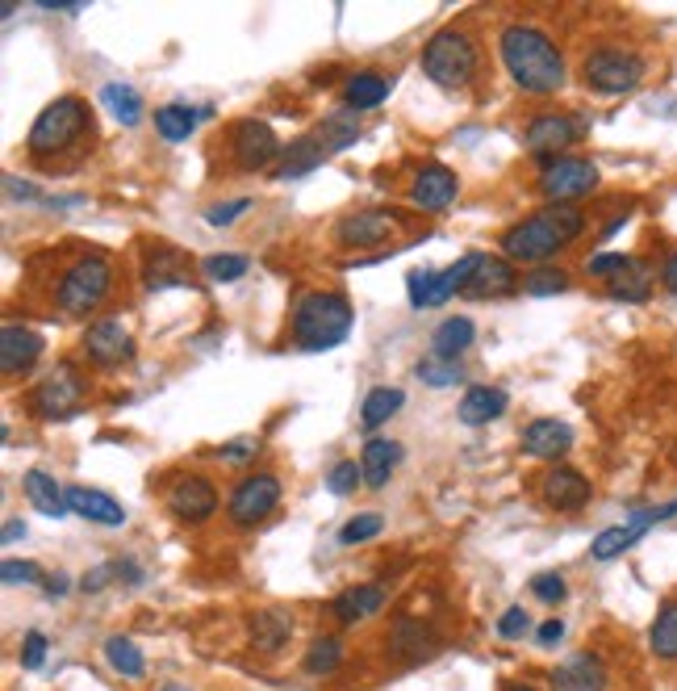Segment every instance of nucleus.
<instances>
[{"label": "nucleus", "mask_w": 677, "mask_h": 691, "mask_svg": "<svg viewBox=\"0 0 677 691\" xmlns=\"http://www.w3.org/2000/svg\"><path fill=\"white\" fill-rule=\"evenodd\" d=\"M498 51H502V63H507L510 80H514L523 93L548 96V93H556V89H564V55L544 30L514 21V25H507V30L498 34Z\"/></svg>", "instance_id": "f257e3e1"}, {"label": "nucleus", "mask_w": 677, "mask_h": 691, "mask_svg": "<svg viewBox=\"0 0 677 691\" xmlns=\"http://www.w3.org/2000/svg\"><path fill=\"white\" fill-rule=\"evenodd\" d=\"M582 230L585 214L577 206H544L502 235V256L519 260V265H540L569 248L573 239H582Z\"/></svg>", "instance_id": "f03ea898"}, {"label": "nucleus", "mask_w": 677, "mask_h": 691, "mask_svg": "<svg viewBox=\"0 0 677 691\" xmlns=\"http://www.w3.org/2000/svg\"><path fill=\"white\" fill-rule=\"evenodd\" d=\"M352 302L343 293H305L293 310V340L305 352L338 348L352 331Z\"/></svg>", "instance_id": "7ed1b4c3"}, {"label": "nucleus", "mask_w": 677, "mask_h": 691, "mask_svg": "<svg viewBox=\"0 0 677 691\" xmlns=\"http://www.w3.org/2000/svg\"><path fill=\"white\" fill-rule=\"evenodd\" d=\"M93 131V114L80 96H59L42 114L34 117L30 135H25V152L34 159H55V155L72 152L80 138Z\"/></svg>", "instance_id": "20e7f679"}, {"label": "nucleus", "mask_w": 677, "mask_h": 691, "mask_svg": "<svg viewBox=\"0 0 677 691\" xmlns=\"http://www.w3.org/2000/svg\"><path fill=\"white\" fill-rule=\"evenodd\" d=\"M423 72L427 80H435L439 89H448V93H460V89H469L477 72H481V51H477V42H472L469 30H439L427 47H423Z\"/></svg>", "instance_id": "39448f33"}, {"label": "nucleus", "mask_w": 677, "mask_h": 691, "mask_svg": "<svg viewBox=\"0 0 677 691\" xmlns=\"http://www.w3.org/2000/svg\"><path fill=\"white\" fill-rule=\"evenodd\" d=\"M110 286H113L110 260H105V256H84V260H75L72 269L63 272V281H59V310L84 319V314H93V310L110 298Z\"/></svg>", "instance_id": "423d86ee"}, {"label": "nucleus", "mask_w": 677, "mask_h": 691, "mask_svg": "<svg viewBox=\"0 0 677 691\" xmlns=\"http://www.w3.org/2000/svg\"><path fill=\"white\" fill-rule=\"evenodd\" d=\"M582 80L594 93L606 96L632 93L644 80V59L636 51H623V47H594L582 63Z\"/></svg>", "instance_id": "0eeeda50"}, {"label": "nucleus", "mask_w": 677, "mask_h": 691, "mask_svg": "<svg viewBox=\"0 0 677 691\" xmlns=\"http://www.w3.org/2000/svg\"><path fill=\"white\" fill-rule=\"evenodd\" d=\"M594 189H598V164L582 155H561L540 173V193L548 197V206H573Z\"/></svg>", "instance_id": "6e6552de"}, {"label": "nucleus", "mask_w": 677, "mask_h": 691, "mask_svg": "<svg viewBox=\"0 0 677 691\" xmlns=\"http://www.w3.org/2000/svg\"><path fill=\"white\" fill-rule=\"evenodd\" d=\"M277 503H281V478H272V474H247V478L230 491L226 512H230V519H235L239 528H256L260 519H268L277 512Z\"/></svg>", "instance_id": "1a4fd4ad"}, {"label": "nucleus", "mask_w": 677, "mask_h": 691, "mask_svg": "<svg viewBox=\"0 0 677 691\" xmlns=\"http://www.w3.org/2000/svg\"><path fill=\"white\" fill-rule=\"evenodd\" d=\"M577 138H582V131H577V122L569 114H540L523 126V147L535 159H548V164L561 159Z\"/></svg>", "instance_id": "9d476101"}, {"label": "nucleus", "mask_w": 677, "mask_h": 691, "mask_svg": "<svg viewBox=\"0 0 677 691\" xmlns=\"http://www.w3.org/2000/svg\"><path fill=\"white\" fill-rule=\"evenodd\" d=\"M80 399H84V382L75 378L72 365H59L30 394V406H34V415H42V420H63V415H72L75 406H80Z\"/></svg>", "instance_id": "9b49d317"}, {"label": "nucleus", "mask_w": 677, "mask_h": 691, "mask_svg": "<svg viewBox=\"0 0 677 691\" xmlns=\"http://www.w3.org/2000/svg\"><path fill=\"white\" fill-rule=\"evenodd\" d=\"M540 499L544 507L552 512H582L585 503L594 499V486L585 478L582 470H573V465H552L544 478H540Z\"/></svg>", "instance_id": "f8f14e48"}, {"label": "nucleus", "mask_w": 677, "mask_h": 691, "mask_svg": "<svg viewBox=\"0 0 677 691\" xmlns=\"http://www.w3.org/2000/svg\"><path fill=\"white\" fill-rule=\"evenodd\" d=\"M230 147H235L239 168H247V173H260L277 155H284L281 138H277V131H272L268 122H239V126L230 131Z\"/></svg>", "instance_id": "ddd939ff"}, {"label": "nucleus", "mask_w": 677, "mask_h": 691, "mask_svg": "<svg viewBox=\"0 0 677 691\" xmlns=\"http://www.w3.org/2000/svg\"><path fill=\"white\" fill-rule=\"evenodd\" d=\"M397 230V214L394 210H356L347 214L343 223L335 227L338 244L343 248H356V251H368V248H381V244H389V235Z\"/></svg>", "instance_id": "4468645a"}, {"label": "nucleus", "mask_w": 677, "mask_h": 691, "mask_svg": "<svg viewBox=\"0 0 677 691\" xmlns=\"http://www.w3.org/2000/svg\"><path fill=\"white\" fill-rule=\"evenodd\" d=\"M218 486L209 478H201V474H185V478L176 482L168 491V507L176 519H185V524H201V519H209L213 512H218Z\"/></svg>", "instance_id": "2eb2a0df"}, {"label": "nucleus", "mask_w": 677, "mask_h": 691, "mask_svg": "<svg viewBox=\"0 0 677 691\" xmlns=\"http://www.w3.org/2000/svg\"><path fill=\"white\" fill-rule=\"evenodd\" d=\"M143 286H147L150 293L192 286V265H188L176 248H168V244H147V256H143Z\"/></svg>", "instance_id": "dca6fc26"}, {"label": "nucleus", "mask_w": 677, "mask_h": 691, "mask_svg": "<svg viewBox=\"0 0 677 691\" xmlns=\"http://www.w3.org/2000/svg\"><path fill=\"white\" fill-rule=\"evenodd\" d=\"M456 193H460L456 173L444 168V164H427V168L410 181V206L423 214H444L451 202H456Z\"/></svg>", "instance_id": "f3484780"}, {"label": "nucleus", "mask_w": 677, "mask_h": 691, "mask_svg": "<svg viewBox=\"0 0 677 691\" xmlns=\"http://www.w3.org/2000/svg\"><path fill=\"white\" fill-rule=\"evenodd\" d=\"M84 352L93 357L96 365H122L134 352L131 331H126L122 319H101V323H93L84 331Z\"/></svg>", "instance_id": "a211bd4d"}, {"label": "nucleus", "mask_w": 677, "mask_h": 691, "mask_svg": "<svg viewBox=\"0 0 677 691\" xmlns=\"http://www.w3.org/2000/svg\"><path fill=\"white\" fill-rule=\"evenodd\" d=\"M38 357H42V336L21 323H4V331H0V369L13 378V373H25Z\"/></svg>", "instance_id": "6ab92c4d"}, {"label": "nucleus", "mask_w": 677, "mask_h": 691, "mask_svg": "<svg viewBox=\"0 0 677 691\" xmlns=\"http://www.w3.org/2000/svg\"><path fill=\"white\" fill-rule=\"evenodd\" d=\"M552 691H606V667L598 653H573L552 671Z\"/></svg>", "instance_id": "aec40b11"}, {"label": "nucleus", "mask_w": 677, "mask_h": 691, "mask_svg": "<svg viewBox=\"0 0 677 691\" xmlns=\"http://www.w3.org/2000/svg\"><path fill=\"white\" fill-rule=\"evenodd\" d=\"M573 448V427L561 420H535L523 427V453L540 461H556Z\"/></svg>", "instance_id": "412c9836"}, {"label": "nucleus", "mask_w": 677, "mask_h": 691, "mask_svg": "<svg viewBox=\"0 0 677 691\" xmlns=\"http://www.w3.org/2000/svg\"><path fill=\"white\" fill-rule=\"evenodd\" d=\"M385 599H389V591H385L381 582H360V587H347V591L331 604V612H335L338 625H360V620H368L373 612H381Z\"/></svg>", "instance_id": "4be33fe9"}, {"label": "nucleus", "mask_w": 677, "mask_h": 691, "mask_svg": "<svg viewBox=\"0 0 677 691\" xmlns=\"http://www.w3.org/2000/svg\"><path fill=\"white\" fill-rule=\"evenodd\" d=\"M247 629H251V646L260 653H281L293 637V616L284 608H260L247 620Z\"/></svg>", "instance_id": "5701e85b"}, {"label": "nucleus", "mask_w": 677, "mask_h": 691, "mask_svg": "<svg viewBox=\"0 0 677 691\" xmlns=\"http://www.w3.org/2000/svg\"><path fill=\"white\" fill-rule=\"evenodd\" d=\"M519 286H523V281L514 277V265H510L507 256H481L469 293L472 298H507V293H514Z\"/></svg>", "instance_id": "b1692460"}, {"label": "nucleus", "mask_w": 677, "mask_h": 691, "mask_svg": "<svg viewBox=\"0 0 677 691\" xmlns=\"http://www.w3.org/2000/svg\"><path fill=\"white\" fill-rule=\"evenodd\" d=\"M502 411H507V390H502V385H469L460 406H456L460 423H469V427H481V423L498 420Z\"/></svg>", "instance_id": "393cba45"}, {"label": "nucleus", "mask_w": 677, "mask_h": 691, "mask_svg": "<svg viewBox=\"0 0 677 691\" xmlns=\"http://www.w3.org/2000/svg\"><path fill=\"white\" fill-rule=\"evenodd\" d=\"M326 155H335L331 152V143L314 131V135H301L289 143V152L281 155V168H277V176H305V173H314Z\"/></svg>", "instance_id": "a878e982"}, {"label": "nucleus", "mask_w": 677, "mask_h": 691, "mask_svg": "<svg viewBox=\"0 0 677 691\" xmlns=\"http://www.w3.org/2000/svg\"><path fill=\"white\" fill-rule=\"evenodd\" d=\"M21 486H25V499L34 503L42 516L59 519V516H67V512H72V507H67V491H63V486H59L46 470H30V474L21 478Z\"/></svg>", "instance_id": "bb28decb"}, {"label": "nucleus", "mask_w": 677, "mask_h": 691, "mask_svg": "<svg viewBox=\"0 0 677 691\" xmlns=\"http://www.w3.org/2000/svg\"><path fill=\"white\" fill-rule=\"evenodd\" d=\"M397 461H402V444L397 441H368L360 453V470H364V486L381 491L385 482L394 478Z\"/></svg>", "instance_id": "cd10ccee"}, {"label": "nucleus", "mask_w": 677, "mask_h": 691, "mask_svg": "<svg viewBox=\"0 0 677 691\" xmlns=\"http://www.w3.org/2000/svg\"><path fill=\"white\" fill-rule=\"evenodd\" d=\"M67 507H72L75 516L93 519V524H122L126 519L122 503L110 499L105 491H93V486H72L67 491Z\"/></svg>", "instance_id": "c85d7f7f"}, {"label": "nucleus", "mask_w": 677, "mask_h": 691, "mask_svg": "<svg viewBox=\"0 0 677 691\" xmlns=\"http://www.w3.org/2000/svg\"><path fill=\"white\" fill-rule=\"evenodd\" d=\"M648 524H653V519L639 512V516H632L627 524L606 528V533H598V537H594V545H590V557H594V561H611V557L627 554V549H632V545L644 537V528H648Z\"/></svg>", "instance_id": "c756f323"}, {"label": "nucleus", "mask_w": 677, "mask_h": 691, "mask_svg": "<svg viewBox=\"0 0 677 691\" xmlns=\"http://www.w3.org/2000/svg\"><path fill=\"white\" fill-rule=\"evenodd\" d=\"M402 403H406V394H402L397 385H373V390L364 394V403H360V423L373 432V427L394 420L397 411H402Z\"/></svg>", "instance_id": "7c9ffc66"}, {"label": "nucleus", "mask_w": 677, "mask_h": 691, "mask_svg": "<svg viewBox=\"0 0 677 691\" xmlns=\"http://www.w3.org/2000/svg\"><path fill=\"white\" fill-rule=\"evenodd\" d=\"M472 340H477L472 319H448V323H439V331L431 336V348L439 361H456L460 352H469Z\"/></svg>", "instance_id": "2f4dec72"}, {"label": "nucleus", "mask_w": 677, "mask_h": 691, "mask_svg": "<svg viewBox=\"0 0 677 691\" xmlns=\"http://www.w3.org/2000/svg\"><path fill=\"white\" fill-rule=\"evenodd\" d=\"M385 96H389V80L376 76V72H360V76H352L347 89H343L347 110H376Z\"/></svg>", "instance_id": "473e14b6"}, {"label": "nucleus", "mask_w": 677, "mask_h": 691, "mask_svg": "<svg viewBox=\"0 0 677 691\" xmlns=\"http://www.w3.org/2000/svg\"><path fill=\"white\" fill-rule=\"evenodd\" d=\"M648 293H653V272L644 269L639 260H632V265L611 281V298H615V302H648Z\"/></svg>", "instance_id": "72a5a7b5"}, {"label": "nucleus", "mask_w": 677, "mask_h": 691, "mask_svg": "<svg viewBox=\"0 0 677 691\" xmlns=\"http://www.w3.org/2000/svg\"><path fill=\"white\" fill-rule=\"evenodd\" d=\"M105 658H110V667L117 674H126V679H143L147 674V658H143V650L134 646L131 637H110L105 641Z\"/></svg>", "instance_id": "f704fd0d"}, {"label": "nucleus", "mask_w": 677, "mask_h": 691, "mask_svg": "<svg viewBox=\"0 0 677 691\" xmlns=\"http://www.w3.org/2000/svg\"><path fill=\"white\" fill-rule=\"evenodd\" d=\"M197 110H188V105H159L155 110V131L168 138V143H185L192 131H197Z\"/></svg>", "instance_id": "c9c22d12"}, {"label": "nucleus", "mask_w": 677, "mask_h": 691, "mask_svg": "<svg viewBox=\"0 0 677 691\" xmlns=\"http://www.w3.org/2000/svg\"><path fill=\"white\" fill-rule=\"evenodd\" d=\"M101 101L110 105V114L122 122V126H138L143 122V96L134 93L131 84H105L101 89Z\"/></svg>", "instance_id": "e433bc0d"}, {"label": "nucleus", "mask_w": 677, "mask_h": 691, "mask_svg": "<svg viewBox=\"0 0 677 691\" xmlns=\"http://www.w3.org/2000/svg\"><path fill=\"white\" fill-rule=\"evenodd\" d=\"M648 646H653V653L665 658V662L677 658V604H665L657 612L653 629H648Z\"/></svg>", "instance_id": "4c0bfd02"}, {"label": "nucleus", "mask_w": 677, "mask_h": 691, "mask_svg": "<svg viewBox=\"0 0 677 691\" xmlns=\"http://www.w3.org/2000/svg\"><path fill=\"white\" fill-rule=\"evenodd\" d=\"M527 298H556L569 289V272L556 269V265H544V269H531L523 277V286H519Z\"/></svg>", "instance_id": "58836bf2"}, {"label": "nucleus", "mask_w": 677, "mask_h": 691, "mask_svg": "<svg viewBox=\"0 0 677 691\" xmlns=\"http://www.w3.org/2000/svg\"><path fill=\"white\" fill-rule=\"evenodd\" d=\"M414 378H418L423 385H431V390H444V385L465 382V369L456 365V361H439V357H431V361H418V365H414Z\"/></svg>", "instance_id": "ea45409f"}, {"label": "nucleus", "mask_w": 677, "mask_h": 691, "mask_svg": "<svg viewBox=\"0 0 677 691\" xmlns=\"http://www.w3.org/2000/svg\"><path fill=\"white\" fill-rule=\"evenodd\" d=\"M247 269H251V260H247L243 251H218V256L201 260V272H206L209 281H239Z\"/></svg>", "instance_id": "a19ab883"}, {"label": "nucleus", "mask_w": 677, "mask_h": 691, "mask_svg": "<svg viewBox=\"0 0 677 691\" xmlns=\"http://www.w3.org/2000/svg\"><path fill=\"white\" fill-rule=\"evenodd\" d=\"M343 662V641L338 637H319L314 646H310V653H305V671L310 674H331Z\"/></svg>", "instance_id": "79ce46f5"}, {"label": "nucleus", "mask_w": 677, "mask_h": 691, "mask_svg": "<svg viewBox=\"0 0 677 691\" xmlns=\"http://www.w3.org/2000/svg\"><path fill=\"white\" fill-rule=\"evenodd\" d=\"M381 528H385V519L376 516V512L352 516L347 524H343V533H338V545H364V540H373Z\"/></svg>", "instance_id": "37998d69"}, {"label": "nucleus", "mask_w": 677, "mask_h": 691, "mask_svg": "<svg viewBox=\"0 0 677 691\" xmlns=\"http://www.w3.org/2000/svg\"><path fill=\"white\" fill-rule=\"evenodd\" d=\"M360 482H364L360 461H338V465H331V474H326V491L331 495H356Z\"/></svg>", "instance_id": "c03bdc74"}, {"label": "nucleus", "mask_w": 677, "mask_h": 691, "mask_svg": "<svg viewBox=\"0 0 677 691\" xmlns=\"http://www.w3.org/2000/svg\"><path fill=\"white\" fill-rule=\"evenodd\" d=\"M627 265H632V256H619V251H602V256H590L585 272H590V277H602V281H615V277H619Z\"/></svg>", "instance_id": "a18cd8bd"}, {"label": "nucleus", "mask_w": 677, "mask_h": 691, "mask_svg": "<svg viewBox=\"0 0 677 691\" xmlns=\"http://www.w3.org/2000/svg\"><path fill=\"white\" fill-rule=\"evenodd\" d=\"M531 596L540 599V604H561L569 596V587H564L561 575H535L531 578Z\"/></svg>", "instance_id": "49530a36"}, {"label": "nucleus", "mask_w": 677, "mask_h": 691, "mask_svg": "<svg viewBox=\"0 0 677 691\" xmlns=\"http://www.w3.org/2000/svg\"><path fill=\"white\" fill-rule=\"evenodd\" d=\"M247 210H251V197H239V202H218V206H209L206 210V223L209 227H230V223Z\"/></svg>", "instance_id": "de8ad7c7"}, {"label": "nucleus", "mask_w": 677, "mask_h": 691, "mask_svg": "<svg viewBox=\"0 0 677 691\" xmlns=\"http://www.w3.org/2000/svg\"><path fill=\"white\" fill-rule=\"evenodd\" d=\"M527 629H531V620H527L523 608H507L502 620H498V637H502V641H519Z\"/></svg>", "instance_id": "09e8293b"}, {"label": "nucleus", "mask_w": 677, "mask_h": 691, "mask_svg": "<svg viewBox=\"0 0 677 691\" xmlns=\"http://www.w3.org/2000/svg\"><path fill=\"white\" fill-rule=\"evenodd\" d=\"M0 578H4V582H42V570H38L34 561H13V557H9V561L0 566Z\"/></svg>", "instance_id": "8fccbe9b"}, {"label": "nucleus", "mask_w": 677, "mask_h": 691, "mask_svg": "<svg viewBox=\"0 0 677 691\" xmlns=\"http://www.w3.org/2000/svg\"><path fill=\"white\" fill-rule=\"evenodd\" d=\"M42 658H46V637L30 633L25 637V646H21V667H25V671H38V667H42Z\"/></svg>", "instance_id": "3c124183"}, {"label": "nucleus", "mask_w": 677, "mask_h": 691, "mask_svg": "<svg viewBox=\"0 0 677 691\" xmlns=\"http://www.w3.org/2000/svg\"><path fill=\"white\" fill-rule=\"evenodd\" d=\"M256 448H260L256 441H235V444H222V448H218V457L230 461V465H247V461L256 457Z\"/></svg>", "instance_id": "603ef678"}, {"label": "nucleus", "mask_w": 677, "mask_h": 691, "mask_svg": "<svg viewBox=\"0 0 677 691\" xmlns=\"http://www.w3.org/2000/svg\"><path fill=\"white\" fill-rule=\"evenodd\" d=\"M4 193H9L13 202H34L38 197L34 185H25V181H18V176H4Z\"/></svg>", "instance_id": "864d4df0"}, {"label": "nucleus", "mask_w": 677, "mask_h": 691, "mask_svg": "<svg viewBox=\"0 0 677 691\" xmlns=\"http://www.w3.org/2000/svg\"><path fill=\"white\" fill-rule=\"evenodd\" d=\"M561 637H564V625H561V620H548V625H540V637H535V641H540L544 650H552V646H556Z\"/></svg>", "instance_id": "5fc2aeb1"}, {"label": "nucleus", "mask_w": 677, "mask_h": 691, "mask_svg": "<svg viewBox=\"0 0 677 691\" xmlns=\"http://www.w3.org/2000/svg\"><path fill=\"white\" fill-rule=\"evenodd\" d=\"M660 286L669 289V293H677V251L660 265Z\"/></svg>", "instance_id": "6e6d98bb"}, {"label": "nucleus", "mask_w": 677, "mask_h": 691, "mask_svg": "<svg viewBox=\"0 0 677 691\" xmlns=\"http://www.w3.org/2000/svg\"><path fill=\"white\" fill-rule=\"evenodd\" d=\"M0 537H4V545H13V540H18V537H25V524H21V519H9Z\"/></svg>", "instance_id": "4d7b16f0"}, {"label": "nucleus", "mask_w": 677, "mask_h": 691, "mask_svg": "<svg viewBox=\"0 0 677 691\" xmlns=\"http://www.w3.org/2000/svg\"><path fill=\"white\" fill-rule=\"evenodd\" d=\"M46 591H51V596H63V591H67V578H46Z\"/></svg>", "instance_id": "13d9d810"}, {"label": "nucleus", "mask_w": 677, "mask_h": 691, "mask_svg": "<svg viewBox=\"0 0 677 691\" xmlns=\"http://www.w3.org/2000/svg\"><path fill=\"white\" fill-rule=\"evenodd\" d=\"M155 691H192V688H185V683H164V688H155Z\"/></svg>", "instance_id": "bf43d9fd"}, {"label": "nucleus", "mask_w": 677, "mask_h": 691, "mask_svg": "<svg viewBox=\"0 0 677 691\" xmlns=\"http://www.w3.org/2000/svg\"><path fill=\"white\" fill-rule=\"evenodd\" d=\"M502 691H531V688H502Z\"/></svg>", "instance_id": "052dcab7"}]
</instances>
